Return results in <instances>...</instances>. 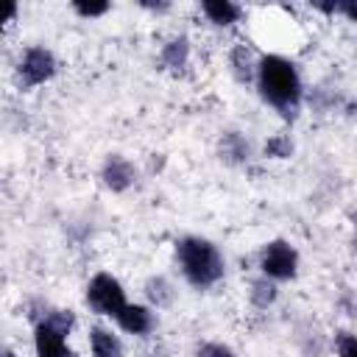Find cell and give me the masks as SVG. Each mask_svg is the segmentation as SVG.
Masks as SVG:
<instances>
[{
  "instance_id": "obj_11",
  "label": "cell",
  "mask_w": 357,
  "mask_h": 357,
  "mask_svg": "<svg viewBox=\"0 0 357 357\" xmlns=\"http://www.w3.org/2000/svg\"><path fill=\"white\" fill-rule=\"evenodd\" d=\"M201 8L209 17V22H215V25H231L240 17V6H234L229 0H206Z\"/></svg>"
},
{
  "instance_id": "obj_16",
  "label": "cell",
  "mask_w": 357,
  "mask_h": 357,
  "mask_svg": "<svg viewBox=\"0 0 357 357\" xmlns=\"http://www.w3.org/2000/svg\"><path fill=\"white\" fill-rule=\"evenodd\" d=\"M293 153V139L284 137V134H276L265 142V156H273V159H287Z\"/></svg>"
},
{
  "instance_id": "obj_10",
  "label": "cell",
  "mask_w": 357,
  "mask_h": 357,
  "mask_svg": "<svg viewBox=\"0 0 357 357\" xmlns=\"http://www.w3.org/2000/svg\"><path fill=\"white\" fill-rule=\"evenodd\" d=\"M251 156V145L243 134L237 131H226L220 137V159H226L229 165H243Z\"/></svg>"
},
{
  "instance_id": "obj_14",
  "label": "cell",
  "mask_w": 357,
  "mask_h": 357,
  "mask_svg": "<svg viewBox=\"0 0 357 357\" xmlns=\"http://www.w3.org/2000/svg\"><path fill=\"white\" fill-rule=\"evenodd\" d=\"M145 293H148V298H151L156 307H165V304L173 301V284H170L165 276H153V279H148Z\"/></svg>"
},
{
  "instance_id": "obj_19",
  "label": "cell",
  "mask_w": 357,
  "mask_h": 357,
  "mask_svg": "<svg viewBox=\"0 0 357 357\" xmlns=\"http://www.w3.org/2000/svg\"><path fill=\"white\" fill-rule=\"evenodd\" d=\"M337 357H357V340H354V335H343L337 340Z\"/></svg>"
},
{
  "instance_id": "obj_18",
  "label": "cell",
  "mask_w": 357,
  "mask_h": 357,
  "mask_svg": "<svg viewBox=\"0 0 357 357\" xmlns=\"http://www.w3.org/2000/svg\"><path fill=\"white\" fill-rule=\"evenodd\" d=\"M73 8H75L81 17H100V14L109 11V3H81V0H75Z\"/></svg>"
},
{
  "instance_id": "obj_15",
  "label": "cell",
  "mask_w": 357,
  "mask_h": 357,
  "mask_svg": "<svg viewBox=\"0 0 357 357\" xmlns=\"http://www.w3.org/2000/svg\"><path fill=\"white\" fill-rule=\"evenodd\" d=\"M251 301L257 304V307H268V304H273L276 301V284L271 282V279H254L251 282Z\"/></svg>"
},
{
  "instance_id": "obj_17",
  "label": "cell",
  "mask_w": 357,
  "mask_h": 357,
  "mask_svg": "<svg viewBox=\"0 0 357 357\" xmlns=\"http://www.w3.org/2000/svg\"><path fill=\"white\" fill-rule=\"evenodd\" d=\"M195 357H237V354L223 343H204V346H198Z\"/></svg>"
},
{
  "instance_id": "obj_9",
  "label": "cell",
  "mask_w": 357,
  "mask_h": 357,
  "mask_svg": "<svg viewBox=\"0 0 357 357\" xmlns=\"http://www.w3.org/2000/svg\"><path fill=\"white\" fill-rule=\"evenodd\" d=\"M89 346H92V357H120L123 354L120 337L112 329H103V326H92Z\"/></svg>"
},
{
  "instance_id": "obj_13",
  "label": "cell",
  "mask_w": 357,
  "mask_h": 357,
  "mask_svg": "<svg viewBox=\"0 0 357 357\" xmlns=\"http://www.w3.org/2000/svg\"><path fill=\"white\" fill-rule=\"evenodd\" d=\"M231 70H234L237 81H251L254 73H257V64L251 61V53H248L243 45H237V47L231 50Z\"/></svg>"
},
{
  "instance_id": "obj_5",
  "label": "cell",
  "mask_w": 357,
  "mask_h": 357,
  "mask_svg": "<svg viewBox=\"0 0 357 357\" xmlns=\"http://www.w3.org/2000/svg\"><path fill=\"white\" fill-rule=\"evenodd\" d=\"M56 73V59L47 47H28L20 61V81L22 86H39L50 81Z\"/></svg>"
},
{
  "instance_id": "obj_2",
  "label": "cell",
  "mask_w": 357,
  "mask_h": 357,
  "mask_svg": "<svg viewBox=\"0 0 357 357\" xmlns=\"http://www.w3.org/2000/svg\"><path fill=\"white\" fill-rule=\"evenodd\" d=\"M176 259H178V268H181L184 279L198 290H206V287L218 284L226 273L223 254L206 237H195V234L181 237L176 243Z\"/></svg>"
},
{
  "instance_id": "obj_6",
  "label": "cell",
  "mask_w": 357,
  "mask_h": 357,
  "mask_svg": "<svg viewBox=\"0 0 357 357\" xmlns=\"http://www.w3.org/2000/svg\"><path fill=\"white\" fill-rule=\"evenodd\" d=\"M100 178H103V184H106L112 192H126V190L134 184V178H137V167H134L126 156L112 153V156L103 162V167H100Z\"/></svg>"
},
{
  "instance_id": "obj_4",
  "label": "cell",
  "mask_w": 357,
  "mask_h": 357,
  "mask_svg": "<svg viewBox=\"0 0 357 357\" xmlns=\"http://www.w3.org/2000/svg\"><path fill=\"white\" fill-rule=\"evenodd\" d=\"M259 271L271 282H284L298 273V251L287 240H271L259 254Z\"/></svg>"
},
{
  "instance_id": "obj_21",
  "label": "cell",
  "mask_w": 357,
  "mask_h": 357,
  "mask_svg": "<svg viewBox=\"0 0 357 357\" xmlns=\"http://www.w3.org/2000/svg\"><path fill=\"white\" fill-rule=\"evenodd\" d=\"M0 357H17V354H14V351H6V349H3V351H0Z\"/></svg>"
},
{
  "instance_id": "obj_8",
  "label": "cell",
  "mask_w": 357,
  "mask_h": 357,
  "mask_svg": "<svg viewBox=\"0 0 357 357\" xmlns=\"http://www.w3.org/2000/svg\"><path fill=\"white\" fill-rule=\"evenodd\" d=\"M114 321H117L120 329L128 332V335H148V332L153 329V324H156L151 307H145V304H126V307L114 315Z\"/></svg>"
},
{
  "instance_id": "obj_12",
  "label": "cell",
  "mask_w": 357,
  "mask_h": 357,
  "mask_svg": "<svg viewBox=\"0 0 357 357\" xmlns=\"http://www.w3.org/2000/svg\"><path fill=\"white\" fill-rule=\"evenodd\" d=\"M187 56H190V42L184 36L178 39H170L165 47H162V64L167 70H181L187 64Z\"/></svg>"
},
{
  "instance_id": "obj_20",
  "label": "cell",
  "mask_w": 357,
  "mask_h": 357,
  "mask_svg": "<svg viewBox=\"0 0 357 357\" xmlns=\"http://www.w3.org/2000/svg\"><path fill=\"white\" fill-rule=\"evenodd\" d=\"M17 17V3H8V0H0V25L14 20Z\"/></svg>"
},
{
  "instance_id": "obj_1",
  "label": "cell",
  "mask_w": 357,
  "mask_h": 357,
  "mask_svg": "<svg viewBox=\"0 0 357 357\" xmlns=\"http://www.w3.org/2000/svg\"><path fill=\"white\" fill-rule=\"evenodd\" d=\"M257 86L265 103H271L273 109H279L284 117H293L301 100V78L298 70L290 59L284 56H262L257 61Z\"/></svg>"
},
{
  "instance_id": "obj_3",
  "label": "cell",
  "mask_w": 357,
  "mask_h": 357,
  "mask_svg": "<svg viewBox=\"0 0 357 357\" xmlns=\"http://www.w3.org/2000/svg\"><path fill=\"white\" fill-rule=\"evenodd\" d=\"M86 304L92 312L114 318L128 301H126V290L123 284L112 276V273H95L86 284Z\"/></svg>"
},
{
  "instance_id": "obj_7",
  "label": "cell",
  "mask_w": 357,
  "mask_h": 357,
  "mask_svg": "<svg viewBox=\"0 0 357 357\" xmlns=\"http://www.w3.org/2000/svg\"><path fill=\"white\" fill-rule=\"evenodd\" d=\"M33 349H36V357H73V351H70V346L64 340V332L50 326L47 321L36 324Z\"/></svg>"
}]
</instances>
